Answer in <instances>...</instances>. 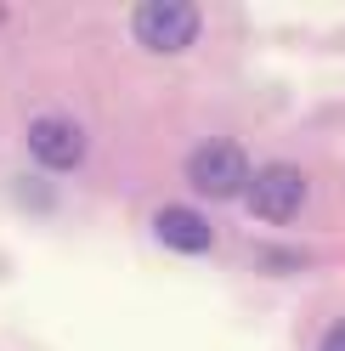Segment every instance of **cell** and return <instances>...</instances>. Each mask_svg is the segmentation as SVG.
Returning a JSON list of instances; mask_svg holds the SVG:
<instances>
[{
    "mask_svg": "<svg viewBox=\"0 0 345 351\" xmlns=\"http://www.w3.org/2000/svg\"><path fill=\"white\" fill-rule=\"evenodd\" d=\"M249 153L238 142H227V136H215V142H199L192 147V159H187V182L204 193V199H238V193L249 187Z\"/></svg>",
    "mask_w": 345,
    "mask_h": 351,
    "instance_id": "6da1fadb",
    "label": "cell"
},
{
    "mask_svg": "<svg viewBox=\"0 0 345 351\" xmlns=\"http://www.w3.org/2000/svg\"><path fill=\"white\" fill-rule=\"evenodd\" d=\"M131 29L147 51H187L192 40H199L204 17L199 6H187V0H147V6L131 12Z\"/></svg>",
    "mask_w": 345,
    "mask_h": 351,
    "instance_id": "7a4b0ae2",
    "label": "cell"
},
{
    "mask_svg": "<svg viewBox=\"0 0 345 351\" xmlns=\"http://www.w3.org/2000/svg\"><path fill=\"white\" fill-rule=\"evenodd\" d=\"M244 199H249V210L261 215V221H294L300 199H306V176L294 165H266V170L249 176Z\"/></svg>",
    "mask_w": 345,
    "mask_h": 351,
    "instance_id": "3957f363",
    "label": "cell"
},
{
    "mask_svg": "<svg viewBox=\"0 0 345 351\" xmlns=\"http://www.w3.org/2000/svg\"><path fill=\"white\" fill-rule=\"evenodd\" d=\"M29 153H34L40 170L62 176V170H74V165L85 159V130H79L74 119H62V114H40V119L29 125Z\"/></svg>",
    "mask_w": 345,
    "mask_h": 351,
    "instance_id": "277c9868",
    "label": "cell"
},
{
    "mask_svg": "<svg viewBox=\"0 0 345 351\" xmlns=\"http://www.w3.org/2000/svg\"><path fill=\"white\" fill-rule=\"evenodd\" d=\"M153 232L164 238L170 250H181V255H204V250H209V238H215L204 215H199V210H181V204H164V210H159V221H153Z\"/></svg>",
    "mask_w": 345,
    "mask_h": 351,
    "instance_id": "5b68a950",
    "label": "cell"
},
{
    "mask_svg": "<svg viewBox=\"0 0 345 351\" xmlns=\"http://www.w3.org/2000/svg\"><path fill=\"white\" fill-rule=\"evenodd\" d=\"M317 351H345V323H334L329 335H322V346H317Z\"/></svg>",
    "mask_w": 345,
    "mask_h": 351,
    "instance_id": "8992f818",
    "label": "cell"
}]
</instances>
